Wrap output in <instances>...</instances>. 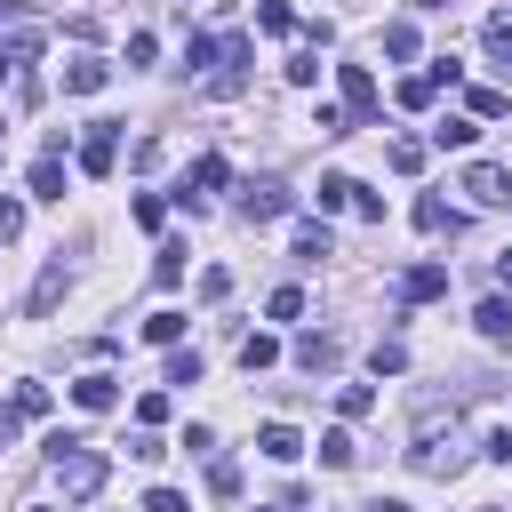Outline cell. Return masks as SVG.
<instances>
[{"label": "cell", "mask_w": 512, "mask_h": 512, "mask_svg": "<svg viewBox=\"0 0 512 512\" xmlns=\"http://www.w3.org/2000/svg\"><path fill=\"white\" fill-rule=\"evenodd\" d=\"M408 464H416V472H432V480H448V472L464 464V424H456V408H448V416H440V408H424V416H416Z\"/></svg>", "instance_id": "obj_1"}, {"label": "cell", "mask_w": 512, "mask_h": 512, "mask_svg": "<svg viewBox=\"0 0 512 512\" xmlns=\"http://www.w3.org/2000/svg\"><path fill=\"white\" fill-rule=\"evenodd\" d=\"M48 464H56V488H64V496H96V488H104V456H96L80 432H56V440H48Z\"/></svg>", "instance_id": "obj_2"}, {"label": "cell", "mask_w": 512, "mask_h": 512, "mask_svg": "<svg viewBox=\"0 0 512 512\" xmlns=\"http://www.w3.org/2000/svg\"><path fill=\"white\" fill-rule=\"evenodd\" d=\"M112 160H120V120H96V128L80 136V168H88V176H112Z\"/></svg>", "instance_id": "obj_3"}, {"label": "cell", "mask_w": 512, "mask_h": 512, "mask_svg": "<svg viewBox=\"0 0 512 512\" xmlns=\"http://www.w3.org/2000/svg\"><path fill=\"white\" fill-rule=\"evenodd\" d=\"M288 208H296L288 184H248V192H240V216H248V224H272V216H288Z\"/></svg>", "instance_id": "obj_4"}, {"label": "cell", "mask_w": 512, "mask_h": 512, "mask_svg": "<svg viewBox=\"0 0 512 512\" xmlns=\"http://www.w3.org/2000/svg\"><path fill=\"white\" fill-rule=\"evenodd\" d=\"M64 288H72V264H64V248H56V256L40 264V280H32V304H24V312H32V320H40V312H56V296H64Z\"/></svg>", "instance_id": "obj_5"}, {"label": "cell", "mask_w": 512, "mask_h": 512, "mask_svg": "<svg viewBox=\"0 0 512 512\" xmlns=\"http://www.w3.org/2000/svg\"><path fill=\"white\" fill-rule=\"evenodd\" d=\"M336 88H344V112H352V120L376 112V80H368V64H336Z\"/></svg>", "instance_id": "obj_6"}, {"label": "cell", "mask_w": 512, "mask_h": 512, "mask_svg": "<svg viewBox=\"0 0 512 512\" xmlns=\"http://www.w3.org/2000/svg\"><path fill=\"white\" fill-rule=\"evenodd\" d=\"M464 192H472L480 208H496V200H512V176H504L496 160H472V168H464Z\"/></svg>", "instance_id": "obj_7"}, {"label": "cell", "mask_w": 512, "mask_h": 512, "mask_svg": "<svg viewBox=\"0 0 512 512\" xmlns=\"http://www.w3.org/2000/svg\"><path fill=\"white\" fill-rule=\"evenodd\" d=\"M112 400H120V376H104V368H88V376L72 384V408H88V416H104Z\"/></svg>", "instance_id": "obj_8"}, {"label": "cell", "mask_w": 512, "mask_h": 512, "mask_svg": "<svg viewBox=\"0 0 512 512\" xmlns=\"http://www.w3.org/2000/svg\"><path fill=\"white\" fill-rule=\"evenodd\" d=\"M104 80H112V64H104V56H72V64H64V96H96Z\"/></svg>", "instance_id": "obj_9"}, {"label": "cell", "mask_w": 512, "mask_h": 512, "mask_svg": "<svg viewBox=\"0 0 512 512\" xmlns=\"http://www.w3.org/2000/svg\"><path fill=\"white\" fill-rule=\"evenodd\" d=\"M216 184H224V160H216V152H200V160H192V176H184V192H176V200H184V208H200V200H208V192H216Z\"/></svg>", "instance_id": "obj_10"}, {"label": "cell", "mask_w": 512, "mask_h": 512, "mask_svg": "<svg viewBox=\"0 0 512 512\" xmlns=\"http://www.w3.org/2000/svg\"><path fill=\"white\" fill-rule=\"evenodd\" d=\"M440 288H448V264H408V272H400V296H408V304H424V296H440Z\"/></svg>", "instance_id": "obj_11"}, {"label": "cell", "mask_w": 512, "mask_h": 512, "mask_svg": "<svg viewBox=\"0 0 512 512\" xmlns=\"http://www.w3.org/2000/svg\"><path fill=\"white\" fill-rule=\"evenodd\" d=\"M256 456H272V464H296V456H304L296 424H264V432H256Z\"/></svg>", "instance_id": "obj_12"}, {"label": "cell", "mask_w": 512, "mask_h": 512, "mask_svg": "<svg viewBox=\"0 0 512 512\" xmlns=\"http://www.w3.org/2000/svg\"><path fill=\"white\" fill-rule=\"evenodd\" d=\"M288 352H296V368H312V376H320V368H336V360H344V352H336V336H296V344H288Z\"/></svg>", "instance_id": "obj_13"}, {"label": "cell", "mask_w": 512, "mask_h": 512, "mask_svg": "<svg viewBox=\"0 0 512 512\" xmlns=\"http://www.w3.org/2000/svg\"><path fill=\"white\" fill-rule=\"evenodd\" d=\"M472 328H480L488 344H512V304H504V296H488V304L472 312Z\"/></svg>", "instance_id": "obj_14"}, {"label": "cell", "mask_w": 512, "mask_h": 512, "mask_svg": "<svg viewBox=\"0 0 512 512\" xmlns=\"http://www.w3.org/2000/svg\"><path fill=\"white\" fill-rule=\"evenodd\" d=\"M480 48H488V56H496V64L512 72V8H496V16L480 24Z\"/></svg>", "instance_id": "obj_15"}, {"label": "cell", "mask_w": 512, "mask_h": 512, "mask_svg": "<svg viewBox=\"0 0 512 512\" xmlns=\"http://www.w3.org/2000/svg\"><path fill=\"white\" fill-rule=\"evenodd\" d=\"M32 192L40 200H64V152H40L32 160Z\"/></svg>", "instance_id": "obj_16"}, {"label": "cell", "mask_w": 512, "mask_h": 512, "mask_svg": "<svg viewBox=\"0 0 512 512\" xmlns=\"http://www.w3.org/2000/svg\"><path fill=\"white\" fill-rule=\"evenodd\" d=\"M352 456H360V448H352V432H344V424H336V432H320V464H328V472H344Z\"/></svg>", "instance_id": "obj_17"}, {"label": "cell", "mask_w": 512, "mask_h": 512, "mask_svg": "<svg viewBox=\"0 0 512 512\" xmlns=\"http://www.w3.org/2000/svg\"><path fill=\"white\" fill-rule=\"evenodd\" d=\"M432 96H440V88H432V72H416V80H400V112H432Z\"/></svg>", "instance_id": "obj_18"}, {"label": "cell", "mask_w": 512, "mask_h": 512, "mask_svg": "<svg viewBox=\"0 0 512 512\" xmlns=\"http://www.w3.org/2000/svg\"><path fill=\"white\" fill-rule=\"evenodd\" d=\"M352 200H360L352 176H320V216H328V208H352Z\"/></svg>", "instance_id": "obj_19"}, {"label": "cell", "mask_w": 512, "mask_h": 512, "mask_svg": "<svg viewBox=\"0 0 512 512\" xmlns=\"http://www.w3.org/2000/svg\"><path fill=\"white\" fill-rule=\"evenodd\" d=\"M176 336H184V312H152V320H144V344H168V352H176Z\"/></svg>", "instance_id": "obj_20"}, {"label": "cell", "mask_w": 512, "mask_h": 512, "mask_svg": "<svg viewBox=\"0 0 512 512\" xmlns=\"http://www.w3.org/2000/svg\"><path fill=\"white\" fill-rule=\"evenodd\" d=\"M368 368H376V376H400V368H408V344H400V336H384V344L368 352Z\"/></svg>", "instance_id": "obj_21"}, {"label": "cell", "mask_w": 512, "mask_h": 512, "mask_svg": "<svg viewBox=\"0 0 512 512\" xmlns=\"http://www.w3.org/2000/svg\"><path fill=\"white\" fill-rule=\"evenodd\" d=\"M296 256L320 264V256H328V224H296Z\"/></svg>", "instance_id": "obj_22"}, {"label": "cell", "mask_w": 512, "mask_h": 512, "mask_svg": "<svg viewBox=\"0 0 512 512\" xmlns=\"http://www.w3.org/2000/svg\"><path fill=\"white\" fill-rule=\"evenodd\" d=\"M152 280H160V288H176V280H184V240H168V248H160V264H152Z\"/></svg>", "instance_id": "obj_23"}, {"label": "cell", "mask_w": 512, "mask_h": 512, "mask_svg": "<svg viewBox=\"0 0 512 512\" xmlns=\"http://www.w3.org/2000/svg\"><path fill=\"white\" fill-rule=\"evenodd\" d=\"M272 360H280V344H272V336H248V344H240V368H248V376H256V368H272Z\"/></svg>", "instance_id": "obj_24"}, {"label": "cell", "mask_w": 512, "mask_h": 512, "mask_svg": "<svg viewBox=\"0 0 512 512\" xmlns=\"http://www.w3.org/2000/svg\"><path fill=\"white\" fill-rule=\"evenodd\" d=\"M384 56H416V24H408V16L384 24Z\"/></svg>", "instance_id": "obj_25"}, {"label": "cell", "mask_w": 512, "mask_h": 512, "mask_svg": "<svg viewBox=\"0 0 512 512\" xmlns=\"http://www.w3.org/2000/svg\"><path fill=\"white\" fill-rule=\"evenodd\" d=\"M416 224H424V232H448L456 216H448V200H432V192H424V200H416Z\"/></svg>", "instance_id": "obj_26"}, {"label": "cell", "mask_w": 512, "mask_h": 512, "mask_svg": "<svg viewBox=\"0 0 512 512\" xmlns=\"http://www.w3.org/2000/svg\"><path fill=\"white\" fill-rule=\"evenodd\" d=\"M168 384H200V352L176 344V352H168Z\"/></svg>", "instance_id": "obj_27"}, {"label": "cell", "mask_w": 512, "mask_h": 512, "mask_svg": "<svg viewBox=\"0 0 512 512\" xmlns=\"http://www.w3.org/2000/svg\"><path fill=\"white\" fill-rule=\"evenodd\" d=\"M8 408H16V416H48V384H16Z\"/></svg>", "instance_id": "obj_28"}, {"label": "cell", "mask_w": 512, "mask_h": 512, "mask_svg": "<svg viewBox=\"0 0 512 512\" xmlns=\"http://www.w3.org/2000/svg\"><path fill=\"white\" fill-rule=\"evenodd\" d=\"M472 136H480V128H472V120H456V112L432 128V144H472Z\"/></svg>", "instance_id": "obj_29"}, {"label": "cell", "mask_w": 512, "mask_h": 512, "mask_svg": "<svg viewBox=\"0 0 512 512\" xmlns=\"http://www.w3.org/2000/svg\"><path fill=\"white\" fill-rule=\"evenodd\" d=\"M392 168H400V176H416V168H424V144H416V136H400V144H392Z\"/></svg>", "instance_id": "obj_30"}, {"label": "cell", "mask_w": 512, "mask_h": 512, "mask_svg": "<svg viewBox=\"0 0 512 512\" xmlns=\"http://www.w3.org/2000/svg\"><path fill=\"white\" fill-rule=\"evenodd\" d=\"M128 216H136V224H144V232H160V216H168V208H160V200H152V192H136V200H128Z\"/></svg>", "instance_id": "obj_31"}, {"label": "cell", "mask_w": 512, "mask_h": 512, "mask_svg": "<svg viewBox=\"0 0 512 512\" xmlns=\"http://www.w3.org/2000/svg\"><path fill=\"white\" fill-rule=\"evenodd\" d=\"M200 296H208V304H224V296H232V272H224V264H208V272H200Z\"/></svg>", "instance_id": "obj_32"}, {"label": "cell", "mask_w": 512, "mask_h": 512, "mask_svg": "<svg viewBox=\"0 0 512 512\" xmlns=\"http://www.w3.org/2000/svg\"><path fill=\"white\" fill-rule=\"evenodd\" d=\"M336 408H344V416H368V408H376V392H368V384H344V392H336Z\"/></svg>", "instance_id": "obj_33"}, {"label": "cell", "mask_w": 512, "mask_h": 512, "mask_svg": "<svg viewBox=\"0 0 512 512\" xmlns=\"http://www.w3.org/2000/svg\"><path fill=\"white\" fill-rule=\"evenodd\" d=\"M256 24H264V32H288L296 16H288V0H264V8H256Z\"/></svg>", "instance_id": "obj_34"}, {"label": "cell", "mask_w": 512, "mask_h": 512, "mask_svg": "<svg viewBox=\"0 0 512 512\" xmlns=\"http://www.w3.org/2000/svg\"><path fill=\"white\" fill-rule=\"evenodd\" d=\"M216 56H224V48H216V40H200V32H192V48H184V64H192V72H208V64H216Z\"/></svg>", "instance_id": "obj_35"}, {"label": "cell", "mask_w": 512, "mask_h": 512, "mask_svg": "<svg viewBox=\"0 0 512 512\" xmlns=\"http://www.w3.org/2000/svg\"><path fill=\"white\" fill-rule=\"evenodd\" d=\"M288 80H296V88H312V80H320V56H312V48H304V56H288Z\"/></svg>", "instance_id": "obj_36"}, {"label": "cell", "mask_w": 512, "mask_h": 512, "mask_svg": "<svg viewBox=\"0 0 512 512\" xmlns=\"http://www.w3.org/2000/svg\"><path fill=\"white\" fill-rule=\"evenodd\" d=\"M312 128H320V136H344V128H352V112H344V104H320V120H312Z\"/></svg>", "instance_id": "obj_37"}, {"label": "cell", "mask_w": 512, "mask_h": 512, "mask_svg": "<svg viewBox=\"0 0 512 512\" xmlns=\"http://www.w3.org/2000/svg\"><path fill=\"white\" fill-rule=\"evenodd\" d=\"M264 312H272V320H296V312H304V296H296V288H272V304H264Z\"/></svg>", "instance_id": "obj_38"}, {"label": "cell", "mask_w": 512, "mask_h": 512, "mask_svg": "<svg viewBox=\"0 0 512 512\" xmlns=\"http://www.w3.org/2000/svg\"><path fill=\"white\" fill-rule=\"evenodd\" d=\"M24 232V200H0V240H16Z\"/></svg>", "instance_id": "obj_39"}, {"label": "cell", "mask_w": 512, "mask_h": 512, "mask_svg": "<svg viewBox=\"0 0 512 512\" xmlns=\"http://www.w3.org/2000/svg\"><path fill=\"white\" fill-rule=\"evenodd\" d=\"M144 512H192V504H184L176 488H152V496H144Z\"/></svg>", "instance_id": "obj_40"}, {"label": "cell", "mask_w": 512, "mask_h": 512, "mask_svg": "<svg viewBox=\"0 0 512 512\" xmlns=\"http://www.w3.org/2000/svg\"><path fill=\"white\" fill-rule=\"evenodd\" d=\"M16 424H24V416H16V408H0V448L16 440Z\"/></svg>", "instance_id": "obj_41"}, {"label": "cell", "mask_w": 512, "mask_h": 512, "mask_svg": "<svg viewBox=\"0 0 512 512\" xmlns=\"http://www.w3.org/2000/svg\"><path fill=\"white\" fill-rule=\"evenodd\" d=\"M496 280H504V288H512V248H504V256H496Z\"/></svg>", "instance_id": "obj_42"}, {"label": "cell", "mask_w": 512, "mask_h": 512, "mask_svg": "<svg viewBox=\"0 0 512 512\" xmlns=\"http://www.w3.org/2000/svg\"><path fill=\"white\" fill-rule=\"evenodd\" d=\"M8 80H16V56H8V48H0V88H8Z\"/></svg>", "instance_id": "obj_43"}, {"label": "cell", "mask_w": 512, "mask_h": 512, "mask_svg": "<svg viewBox=\"0 0 512 512\" xmlns=\"http://www.w3.org/2000/svg\"><path fill=\"white\" fill-rule=\"evenodd\" d=\"M368 512H408V504H400V496H376V504H368Z\"/></svg>", "instance_id": "obj_44"}, {"label": "cell", "mask_w": 512, "mask_h": 512, "mask_svg": "<svg viewBox=\"0 0 512 512\" xmlns=\"http://www.w3.org/2000/svg\"><path fill=\"white\" fill-rule=\"evenodd\" d=\"M416 8H440V0H416Z\"/></svg>", "instance_id": "obj_45"}, {"label": "cell", "mask_w": 512, "mask_h": 512, "mask_svg": "<svg viewBox=\"0 0 512 512\" xmlns=\"http://www.w3.org/2000/svg\"><path fill=\"white\" fill-rule=\"evenodd\" d=\"M32 512H56V504H32Z\"/></svg>", "instance_id": "obj_46"}, {"label": "cell", "mask_w": 512, "mask_h": 512, "mask_svg": "<svg viewBox=\"0 0 512 512\" xmlns=\"http://www.w3.org/2000/svg\"><path fill=\"white\" fill-rule=\"evenodd\" d=\"M480 512H496V504H480Z\"/></svg>", "instance_id": "obj_47"}]
</instances>
